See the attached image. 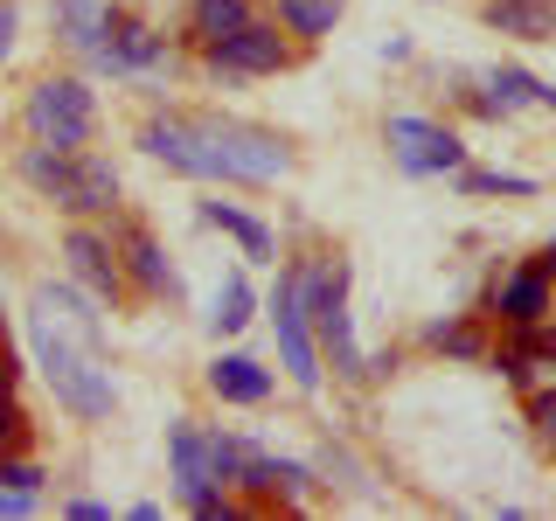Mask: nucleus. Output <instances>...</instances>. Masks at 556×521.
I'll use <instances>...</instances> for the list:
<instances>
[{"label":"nucleus","instance_id":"1a4fd4ad","mask_svg":"<svg viewBox=\"0 0 556 521\" xmlns=\"http://www.w3.org/2000/svg\"><path fill=\"white\" fill-rule=\"evenodd\" d=\"M382 147H390L396 174L410 181H439V174H459L466 167V139L445 126V118H425V112H396L382 126Z\"/></svg>","mask_w":556,"mask_h":521},{"label":"nucleus","instance_id":"4468645a","mask_svg":"<svg viewBox=\"0 0 556 521\" xmlns=\"http://www.w3.org/2000/svg\"><path fill=\"white\" fill-rule=\"evenodd\" d=\"M480 313L501 327V334L535 327V320H549V313H556V278L535 265V257H529V265H508L494 285H486V306H480Z\"/></svg>","mask_w":556,"mask_h":521},{"label":"nucleus","instance_id":"4be33fe9","mask_svg":"<svg viewBox=\"0 0 556 521\" xmlns=\"http://www.w3.org/2000/svg\"><path fill=\"white\" fill-rule=\"evenodd\" d=\"M251 0H188V22H181V42L188 49H195V56H202V49L208 42H223V35H237L243 22H251Z\"/></svg>","mask_w":556,"mask_h":521},{"label":"nucleus","instance_id":"f03ea898","mask_svg":"<svg viewBox=\"0 0 556 521\" xmlns=\"http://www.w3.org/2000/svg\"><path fill=\"white\" fill-rule=\"evenodd\" d=\"M14 174L70 223H112L118 208H126L118 167L104 161V153H91V147H35L28 139V147L14 153Z\"/></svg>","mask_w":556,"mask_h":521},{"label":"nucleus","instance_id":"6e6552de","mask_svg":"<svg viewBox=\"0 0 556 521\" xmlns=\"http://www.w3.org/2000/svg\"><path fill=\"white\" fill-rule=\"evenodd\" d=\"M167 466H174V494H181L202 521H237L243 514V500L216 473L208 424H195V417H174V424H167Z\"/></svg>","mask_w":556,"mask_h":521},{"label":"nucleus","instance_id":"9d476101","mask_svg":"<svg viewBox=\"0 0 556 521\" xmlns=\"http://www.w3.org/2000/svg\"><path fill=\"white\" fill-rule=\"evenodd\" d=\"M63 265H70V278H77L91 300H104V306L132 300L126 265H118V243H112V223H70L63 230Z\"/></svg>","mask_w":556,"mask_h":521},{"label":"nucleus","instance_id":"7ed1b4c3","mask_svg":"<svg viewBox=\"0 0 556 521\" xmlns=\"http://www.w3.org/2000/svg\"><path fill=\"white\" fill-rule=\"evenodd\" d=\"M348 285H355V265L341 251H313L300 257V292H306V320L313 341H320V361L334 369V382H369V355L355 341V313H348Z\"/></svg>","mask_w":556,"mask_h":521},{"label":"nucleus","instance_id":"c756f323","mask_svg":"<svg viewBox=\"0 0 556 521\" xmlns=\"http://www.w3.org/2000/svg\"><path fill=\"white\" fill-rule=\"evenodd\" d=\"M63 514H70V521H112V508H104V500H91V494L63 500Z\"/></svg>","mask_w":556,"mask_h":521},{"label":"nucleus","instance_id":"423d86ee","mask_svg":"<svg viewBox=\"0 0 556 521\" xmlns=\"http://www.w3.org/2000/svg\"><path fill=\"white\" fill-rule=\"evenodd\" d=\"M300 63H306V49L278 22H265V14H251L237 35H223V42L202 49L208 84H223V91H237V84H251V77H286V69H300Z\"/></svg>","mask_w":556,"mask_h":521},{"label":"nucleus","instance_id":"ddd939ff","mask_svg":"<svg viewBox=\"0 0 556 521\" xmlns=\"http://www.w3.org/2000/svg\"><path fill=\"white\" fill-rule=\"evenodd\" d=\"M320 473L306 459H286V452H265V445H243V466H237V494H251L257 508H306Z\"/></svg>","mask_w":556,"mask_h":521},{"label":"nucleus","instance_id":"f257e3e1","mask_svg":"<svg viewBox=\"0 0 556 521\" xmlns=\"http://www.w3.org/2000/svg\"><path fill=\"white\" fill-rule=\"evenodd\" d=\"M104 300L70 278V285H35L28 306V347H35V369L56 390V404L77 417V424H104L118 410V382L104 369Z\"/></svg>","mask_w":556,"mask_h":521},{"label":"nucleus","instance_id":"412c9836","mask_svg":"<svg viewBox=\"0 0 556 521\" xmlns=\"http://www.w3.org/2000/svg\"><path fill=\"white\" fill-rule=\"evenodd\" d=\"M341 14H348V0H271V22L286 28L300 49L327 42V35L341 28Z\"/></svg>","mask_w":556,"mask_h":521},{"label":"nucleus","instance_id":"2eb2a0df","mask_svg":"<svg viewBox=\"0 0 556 521\" xmlns=\"http://www.w3.org/2000/svg\"><path fill=\"white\" fill-rule=\"evenodd\" d=\"M139 153L161 161L167 174H188V181H216V161H208V139L195 126V112H153L139 126Z\"/></svg>","mask_w":556,"mask_h":521},{"label":"nucleus","instance_id":"6ab92c4d","mask_svg":"<svg viewBox=\"0 0 556 521\" xmlns=\"http://www.w3.org/2000/svg\"><path fill=\"white\" fill-rule=\"evenodd\" d=\"M480 22L508 42H556V0H480Z\"/></svg>","mask_w":556,"mask_h":521},{"label":"nucleus","instance_id":"dca6fc26","mask_svg":"<svg viewBox=\"0 0 556 521\" xmlns=\"http://www.w3.org/2000/svg\"><path fill=\"white\" fill-rule=\"evenodd\" d=\"M202 382H208V396H216V404H237V410L271 404V369L257 355H216L202 369Z\"/></svg>","mask_w":556,"mask_h":521},{"label":"nucleus","instance_id":"aec40b11","mask_svg":"<svg viewBox=\"0 0 556 521\" xmlns=\"http://www.w3.org/2000/svg\"><path fill=\"white\" fill-rule=\"evenodd\" d=\"M486 313H452V320H431L425 327V347L431 355H445V361H486L494 355V334H486Z\"/></svg>","mask_w":556,"mask_h":521},{"label":"nucleus","instance_id":"f3484780","mask_svg":"<svg viewBox=\"0 0 556 521\" xmlns=\"http://www.w3.org/2000/svg\"><path fill=\"white\" fill-rule=\"evenodd\" d=\"M195 216L208 223V230H223V237H230L237 251L251 257V265H271V257H278L271 223H265V216H251V208H237V202H223V195H202V202H195Z\"/></svg>","mask_w":556,"mask_h":521},{"label":"nucleus","instance_id":"5701e85b","mask_svg":"<svg viewBox=\"0 0 556 521\" xmlns=\"http://www.w3.org/2000/svg\"><path fill=\"white\" fill-rule=\"evenodd\" d=\"M251 313H257V292H251V278H243V271H223L216 300H208V334H216V341L243 334V327H251Z\"/></svg>","mask_w":556,"mask_h":521},{"label":"nucleus","instance_id":"0eeeda50","mask_svg":"<svg viewBox=\"0 0 556 521\" xmlns=\"http://www.w3.org/2000/svg\"><path fill=\"white\" fill-rule=\"evenodd\" d=\"M271 334H278V369L300 396H320L327 382V361H320V341H313V320H306V292H300V257H286L278 265V285H271Z\"/></svg>","mask_w":556,"mask_h":521},{"label":"nucleus","instance_id":"9b49d317","mask_svg":"<svg viewBox=\"0 0 556 521\" xmlns=\"http://www.w3.org/2000/svg\"><path fill=\"white\" fill-rule=\"evenodd\" d=\"M112 243H118V265H126V285H132V300H181V271H174V257H167V243L147 230V223H132L126 208L112 216Z\"/></svg>","mask_w":556,"mask_h":521},{"label":"nucleus","instance_id":"bb28decb","mask_svg":"<svg viewBox=\"0 0 556 521\" xmlns=\"http://www.w3.org/2000/svg\"><path fill=\"white\" fill-rule=\"evenodd\" d=\"M0 486H14V494H28V500H42V486H49V473L35 459H22V452H8L0 459Z\"/></svg>","mask_w":556,"mask_h":521},{"label":"nucleus","instance_id":"b1692460","mask_svg":"<svg viewBox=\"0 0 556 521\" xmlns=\"http://www.w3.org/2000/svg\"><path fill=\"white\" fill-rule=\"evenodd\" d=\"M452 181H459V195H515V202L535 195V174H508V167H459Z\"/></svg>","mask_w":556,"mask_h":521},{"label":"nucleus","instance_id":"a211bd4d","mask_svg":"<svg viewBox=\"0 0 556 521\" xmlns=\"http://www.w3.org/2000/svg\"><path fill=\"white\" fill-rule=\"evenodd\" d=\"M104 8H112V0H56V42L91 69V77L104 69Z\"/></svg>","mask_w":556,"mask_h":521},{"label":"nucleus","instance_id":"393cba45","mask_svg":"<svg viewBox=\"0 0 556 521\" xmlns=\"http://www.w3.org/2000/svg\"><path fill=\"white\" fill-rule=\"evenodd\" d=\"M486 84H494V98L508 104V112H521V104H543V77H535V69H521V63H494V69H486Z\"/></svg>","mask_w":556,"mask_h":521},{"label":"nucleus","instance_id":"2f4dec72","mask_svg":"<svg viewBox=\"0 0 556 521\" xmlns=\"http://www.w3.org/2000/svg\"><path fill=\"white\" fill-rule=\"evenodd\" d=\"M14 382H22V361H14L8 341H0V390H14Z\"/></svg>","mask_w":556,"mask_h":521},{"label":"nucleus","instance_id":"473e14b6","mask_svg":"<svg viewBox=\"0 0 556 521\" xmlns=\"http://www.w3.org/2000/svg\"><path fill=\"white\" fill-rule=\"evenodd\" d=\"M535 265H543V271H549V278H556V237H549V243H543V251H535Z\"/></svg>","mask_w":556,"mask_h":521},{"label":"nucleus","instance_id":"a878e982","mask_svg":"<svg viewBox=\"0 0 556 521\" xmlns=\"http://www.w3.org/2000/svg\"><path fill=\"white\" fill-rule=\"evenodd\" d=\"M28 445H35L28 410L14 404V390H0V459H8V452H28Z\"/></svg>","mask_w":556,"mask_h":521},{"label":"nucleus","instance_id":"20e7f679","mask_svg":"<svg viewBox=\"0 0 556 521\" xmlns=\"http://www.w3.org/2000/svg\"><path fill=\"white\" fill-rule=\"evenodd\" d=\"M195 126L208 139V161H216L223 188H271L292 174V147L271 126H251V118H223V112H195Z\"/></svg>","mask_w":556,"mask_h":521},{"label":"nucleus","instance_id":"cd10ccee","mask_svg":"<svg viewBox=\"0 0 556 521\" xmlns=\"http://www.w3.org/2000/svg\"><path fill=\"white\" fill-rule=\"evenodd\" d=\"M529 431H535V445H543L549 459H556V382L529 396Z\"/></svg>","mask_w":556,"mask_h":521},{"label":"nucleus","instance_id":"c85d7f7f","mask_svg":"<svg viewBox=\"0 0 556 521\" xmlns=\"http://www.w3.org/2000/svg\"><path fill=\"white\" fill-rule=\"evenodd\" d=\"M14 28H22V8H14V0H0V63L14 56Z\"/></svg>","mask_w":556,"mask_h":521},{"label":"nucleus","instance_id":"39448f33","mask_svg":"<svg viewBox=\"0 0 556 521\" xmlns=\"http://www.w3.org/2000/svg\"><path fill=\"white\" fill-rule=\"evenodd\" d=\"M22 132L35 147H91L98 139V91L91 69H49L22 98Z\"/></svg>","mask_w":556,"mask_h":521},{"label":"nucleus","instance_id":"7c9ffc66","mask_svg":"<svg viewBox=\"0 0 556 521\" xmlns=\"http://www.w3.org/2000/svg\"><path fill=\"white\" fill-rule=\"evenodd\" d=\"M42 500H28V494H14V486H0V514H35Z\"/></svg>","mask_w":556,"mask_h":521},{"label":"nucleus","instance_id":"f8f14e48","mask_svg":"<svg viewBox=\"0 0 556 521\" xmlns=\"http://www.w3.org/2000/svg\"><path fill=\"white\" fill-rule=\"evenodd\" d=\"M153 69H167V35L147 22L139 8H104V69L98 77H153Z\"/></svg>","mask_w":556,"mask_h":521}]
</instances>
